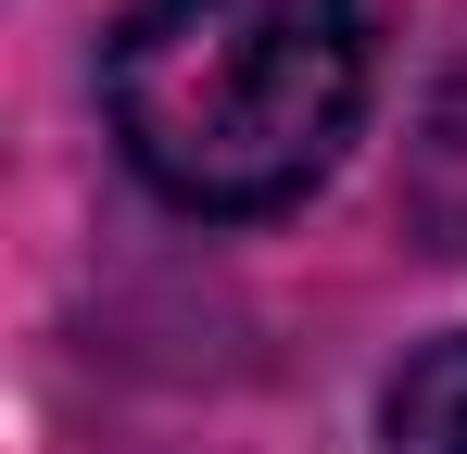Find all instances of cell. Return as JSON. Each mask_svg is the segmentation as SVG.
Listing matches in <instances>:
<instances>
[{
  "instance_id": "obj_1",
  "label": "cell",
  "mask_w": 467,
  "mask_h": 454,
  "mask_svg": "<svg viewBox=\"0 0 467 454\" xmlns=\"http://www.w3.org/2000/svg\"><path fill=\"white\" fill-rule=\"evenodd\" d=\"M379 76L367 0H140L101 51L114 139L190 215H278L341 164Z\"/></svg>"
},
{
  "instance_id": "obj_2",
  "label": "cell",
  "mask_w": 467,
  "mask_h": 454,
  "mask_svg": "<svg viewBox=\"0 0 467 454\" xmlns=\"http://www.w3.org/2000/svg\"><path fill=\"white\" fill-rule=\"evenodd\" d=\"M379 454H467V328L404 354V378L379 404Z\"/></svg>"
}]
</instances>
